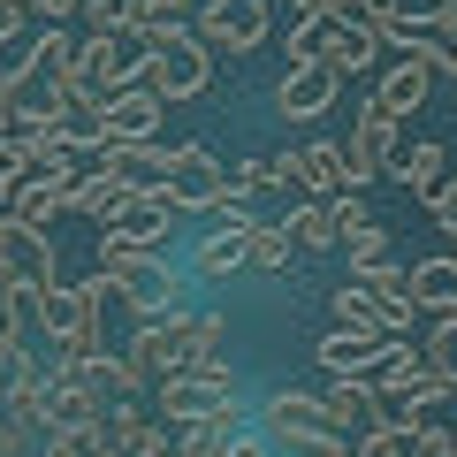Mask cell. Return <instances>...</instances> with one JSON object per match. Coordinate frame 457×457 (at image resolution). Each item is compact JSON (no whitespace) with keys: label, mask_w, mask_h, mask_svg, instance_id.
Listing matches in <instances>:
<instances>
[{"label":"cell","mask_w":457,"mask_h":457,"mask_svg":"<svg viewBox=\"0 0 457 457\" xmlns=\"http://www.w3.org/2000/svg\"><path fill=\"white\" fill-rule=\"evenodd\" d=\"M31 31V0H0V46Z\"/></svg>","instance_id":"cell-37"},{"label":"cell","mask_w":457,"mask_h":457,"mask_svg":"<svg viewBox=\"0 0 457 457\" xmlns=\"http://www.w3.org/2000/svg\"><path fill=\"white\" fill-rule=\"evenodd\" d=\"M411 320H427V328L457 320V260H450V252L411 267Z\"/></svg>","instance_id":"cell-18"},{"label":"cell","mask_w":457,"mask_h":457,"mask_svg":"<svg viewBox=\"0 0 457 457\" xmlns=\"http://www.w3.org/2000/svg\"><path fill=\"white\" fill-rule=\"evenodd\" d=\"M213 77V54L198 46L191 23H168V31H153V62H145V92L161 99V107H183V99H198Z\"/></svg>","instance_id":"cell-4"},{"label":"cell","mask_w":457,"mask_h":457,"mask_svg":"<svg viewBox=\"0 0 457 457\" xmlns=\"http://www.w3.org/2000/svg\"><path fill=\"white\" fill-rule=\"evenodd\" d=\"M161 122H168V107L145 92V84L99 99V137H107V145H153V137H161Z\"/></svg>","instance_id":"cell-13"},{"label":"cell","mask_w":457,"mask_h":457,"mask_svg":"<svg viewBox=\"0 0 457 457\" xmlns=\"http://www.w3.org/2000/svg\"><path fill=\"white\" fill-rule=\"evenodd\" d=\"M290 252H297L290 221H252V245H245V267H252V275H290Z\"/></svg>","instance_id":"cell-26"},{"label":"cell","mask_w":457,"mask_h":457,"mask_svg":"<svg viewBox=\"0 0 457 457\" xmlns=\"http://www.w3.org/2000/svg\"><path fill=\"white\" fill-rule=\"evenodd\" d=\"M374 305H389V312H404L411 320V267H396V260H381V267H366V275H351Z\"/></svg>","instance_id":"cell-29"},{"label":"cell","mask_w":457,"mask_h":457,"mask_svg":"<svg viewBox=\"0 0 457 457\" xmlns=\"http://www.w3.org/2000/svg\"><path fill=\"white\" fill-rule=\"evenodd\" d=\"M389 176L404 183L411 198H435V191H442V176H450V145H435V137H420V145H404V153L389 161Z\"/></svg>","instance_id":"cell-21"},{"label":"cell","mask_w":457,"mask_h":457,"mask_svg":"<svg viewBox=\"0 0 457 457\" xmlns=\"http://www.w3.org/2000/svg\"><path fill=\"white\" fill-rule=\"evenodd\" d=\"M427 92H435V69H427V62H396L389 77H381L374 107H381V114H396V122H404L411 107H427Z\"/></svg>","instance_id":"cell-23"},{"label":"cell","mask_w":457,"mask_h":457,"mask_svg":"<svg viewBox=\"0 0 457 457\" xmlns=\"http://www.w3.org/2000/svg\"><path fill=\"white\" fill-rule=\"evenodd\" d=\"M130 191H137V183L107 176V168H84V176H77V191H69V221H99V228H107L114 213L130 206Z\"/></svg>","instance_id":"cell-20"},{"label":"cell","mask_w":457,"mask_h":457,"mask_svg":"<svg viewBox=\"0 0 457 457\" xmlns=\"http://www.w3.org/2000/svg\"><path fill=\"white\" fill-rule=\"evenodd\" d=\"M92 457H122V450H92Z\"/></svg>","instance_id":"cell-47"},{"label":"cell","mask_w":457,"mask_h":457,"mask_svg":"<svg viewBox=\"0 0 457 457\" xmlns=\"http://www.w3.org/2000/svg\"><path fill=\"white\" fill-rule=\"evenodd\" d=\"M69 191H77V176H31V183L16 191V206H8V213H16V221H31V228H46V221H62V213H69Z\"/></svg>","instance_id":"cell-24"},{"label":"cell","mask_w":457,"mask_h":457,"mask_svg":"<svg viewBox=\"0 0 457 457\" xmlns=\"http://www.w3.org/2000/svg\"><path fill=\"white\" fill-rule=\"evenodd\" d=\"M0 275L23 282V290H46V282H62V260H54V237L31 221H16V213H0Z\"/></svg>","instance_id":"cell-11"},{"label":"cell","mask_w":457,"mask_h":457,"mask_svg":"<svg viewBox=\"0 0 457 457\" xmlns=\"http://www.w3.org/2000/svg\"><path fill=\"white\" fill-rule=\"evenodd\" d=\"M122 366H130L137 396L161 389V381H176V374H191V366H206V359H198V312H168V320H145V328L130 336V351H122Z\"/></svg>","instance_id":"cell-3"},{"label":"cell","mask_w":457,"mask_h":457,"mask_svg":"<svg viewBox=\"0 0 457 457\" xmlns=\"http://www.w3.org/2000/svg\"><path fill=\"white\" fill-rule=\"evenodd\" d=\"M260 435H267V450H282V457H320L328 442V420H320V396H305V389H275L260 404Z\"/></svg>","instance_id":"cell-6"},{"label":"cell","mask_w":457,"mask_h":457,"mask_svg":"<svg viewBox=\"0 0 457 457\" xmlns=\"http://www.w3.org/2000/svg\"><path fill=\"white\" fill-rule=\"evenodd\" d=\"M420 359H427V374H442L457 389V320H442V328H427V343H420Z\"/></svg>","instance_id":"cell-31"},{"label":"cell","mask_w":457,"mask_h":457,"mask_svg":"<svg viewBox=\"0 0 457 457\" xmlns=\"http://www.w3.org/2000/svg\"><path fill=\"white\" fill-rule=\"evenodd\" d=\"M260 191H282V161H237L228 168V198L221 206H252Z\"/></svg>","instance_id":"cell-30"},{"label":"cell","mask_w":457,"mask_h":457,"mask_svg":"<svg viewBox=\"0 0 457 457\" xmlns=\"http://www.w3.org/2000/svg\"><path fill=\"white\" fill-rule=\"evenodd\" d=\"M420 457H457V427H420Z\"/></svg>","instance_id":"cell-38"},{"label":"cell","mask_w":457,"mask_h":457,"mask_svg":"<svg viewBox=\"0 0 457 457\" xmlns=\"http://www.w3.org/2000/svg\"><path fill=\"white\" fill-rule=\"evenodd\" d=\"M374 54H381V38L366 31V23H351V31H328V54H320V62L336 69V77H359V69H374Z\"/></svg>","instance_id":"cell-27"},{"label":"cell","mask_w":457,"mask_h":457,"mask_svg":"<svg viewBox=\"0 0 457 457\" xmlns=\"http://www.w3.org/2000/svg\"><path fill=\"white\" fill-rule=\"evenodd\" d=\"M8 137H16V107H8V99H0V145H8Z\"/></svg>","instance_id":"cell-45"},{"label":"cell","mask_w":457,"mask_h":457,"mask_svg":"<svg viewBox=\"0 0 457 457\" xmlns=\"http://www.w3.org/2000/svg\"><path fill=\"white\" fill-rule=\"evenodd\" d=\"M343 153H351V161H359L366 176H389V161L404 153V122H396V114H381L374 99H366V107H359V122H351V145H343Z\"/></svg>","instance_id":"cell-17"},{"label":"cell","mask_w":457,"mask_h":457,"mask_svg":"<svg viewBox=\"0 0 457 457\" xmlns=\"http://www.w3.org/2000/svg\"><path fill=\"white\" fill-rule=\"evenodd\" d=\"M336 92H343V77L328 62H297V69H282V84H275V114L282 122H320Z\"/></svg>","instance_id":"cell-15"},{"label":"cell","mask_w":457,"mask_h":457,"mask_svg":"<svg viewBox=\"0 0 457 457\" xmlns=\"http://www.w3.org/2000/svg\"><path fill=\"white\" fill-rule=\"evenodd\" d=\"M252 221H260L252 206H221V228H206V237L191 245L183 275H191V282H228V275H245V245H252Z\"/></svg>","instance_id":"cell-10"},{"label":"cell","mask_w":457,"mask_h":457,"mask_svg":"<svg viewBox=\"0 0 457 457\" xmlns=\"http://www.w3.org/2000/svg\"><path fill=\"white\" fill-rule=\"evenodd\" d=\"M99 312H107V275H84V282H46V290L31 297V328L46 343H62V351H107L99 343Z\"/></svg>","instance_id":"cell-2"},{"label":"cell","mask_w":457,"mask_h":457,"mask_svg":"<svg viewBox=\"0 0 457 457\" xmlns=\"http://www.w3.org/2000/svg\"><path fill=\"white\" fill-rule=\"evenodd\" d=\"M168 228H176V198H168V183H145V191H130V206L107 221V237H122L130 252H161Z\"/></svg>","instance_id":"cell-14"},{"label":"cell","mask_w":457,"mask_h":457,"mask_svg":"<svg viewBox=\"0 0 457 457\" xmlns=\"http://www.w3.org/2000/svg\"><path fill=\"white\" fill-rule=\"evenodd\" d=\"M359 457H420V435H366Z\"/></svg>","instance_id":"cell-35"},{"label":"cell","mask_w":457,"mask_h":457,"mask_svg":"<svg viewBox=\"0 0 457 457\" xmlns=\"http://www.w3.org/2000/svg\"><path fill=\"white\" fill-rule=\"evenodd\" d=\"M343 252H351V275H366V267H381V260H389V228H381V221L351 228V237H343Z\"/></svg>","instance_id":"cell-32"},{"label":"cell","mask_w":457,"mask_h":457,"mask_svg":"<svg viewBox=\"0 0 457 457\" xmlns=\"http://www.w3.org/2000/svg\"><path fill=\"white\" fill-rule=\"evenodd\" d=\"M427 213H435V228H457V176H442V191L427 198Z\"/></svg>","instance_id":"cell-40"},{"label":"cell","mask_w":457,"mask_h":457,"mask_svg":"<svg viewBox=\"0 0 457 457\" xmlns=\"http://www.w3.org/2000/svg\"><path fill=\"white\" fill-rule=\"evenodd\" d=\"M282 161V191H305V198H343L351 191V153L343 145H328V137H312V145H297V153H275Z\"/></svg>","instance_id":"cell-12"},{"label":"cell","mask_w":457,"mask_h":457,"mask_svg":"<svg viewBox=\"0 0 457 457\" xmlns=\"http://www.w3.org/2000/svg\"><path fill=\"white\" fill-rule=\"evenodd\" d=\"M31 366H38L31 351H0V404H8V389H16V381L31 374Z\"/></svg>","instance_id":"cell-39"},{"label":"cell","mask_w":457,"mask_h":457,"mask_svg":"<svg viewBox=\"0 0 457 457\" xmlns=\"http://www.w3.org/2000/svg\"><path fill=\"white\" fill-rule=\"evenodd\" d=\"M290 237H297V252H336L343 245L336 213H328L320 198H297V206H290Z\"/></svg>","instance_id":"cell-28"},{"label":"cell","mask_w":457,"mask_h":457,"mask_svg":"<svg viewBox=\"0 0 457 457\" xmlns=\"http://www.w3.org/2000/svg\"><path fill=\"white\" fill-rule=\"evenodd\" d=\"M198 46H221V54H252V46H267V31H275V16H267V0H206L198 8Z\"/></svg>","instance_id":"cell-9"},{"label":"cell","mask_w":457,"mask_h":457,"mask_svg":"<svg viewBox=\"0 0 457 457\" xmlns=\"http://www.w3.org/2000/svg\"><path fill=\"white\" fill-rule=\"evenodd\" d=\"M320 457H359V450H351V442H328V450Z\"/></svg>","instance_id":"cell-46"},{"label":"cell","mask_w":457,"mask_h":457,"mask_svg":"<svg viewBox=\"0 0 457 457\" xmlns=\"http://www.w3.org/2000/svg\"><path fill=\"white\" fill-rule=\"evenodd\" d=\"M404 396H420V411H427V404H450L457 389H450V381H442V374H420V381H411Z\"/></svg>","instance_id":"cell-41"},{"label":"cell","mask_w":457,"mask_h":457,"mask_svg":"<svg viewBox=\"0 0 457 457\" xmlns=\"http://www.w3.org/2000/svg\"><path fill=\"white\" fill-rule=\"evenodd\" d=\"M38 457H92V442H84V435H46Z\"/></svg>","instance_id":"cell-42"},{"label":"cell","mask_w":457,"mask_h":457,"mask_svg":"<svg viewBox=\"0 0 457 457\" xmlns=\"http://www.w3.org/2000/svg\"><path fill=\"white\" fill-rule=\"evenodd\" d=\"M328 31H336V23H290V69H297V62H320V54H328Z\"/></svg>","instance_id":"cell-34"},{"label":"cell","mask_w":457,"mask_h":457,"mask_svg":"<svg viewBox=\"0 0 457 457\" xmlns=\"http://www.w3.org/2000/svg\"><path fill=\"white\" fill-rule=\"evenodd\" d=\"M145 427H153V420H145V404H137V396H114V404L92 420V435H84V442H92V450H122V457H130Z\"/></svg>","instance_id":"cell-22"},{"label":"cell","mask_w":457,"mask_h":457,"mask_svg":"<svg viewBox=\"0 0 457 457\" xmlns=\"http://www.w3.org/2000/svg\"><path fill=\"white\" fill-rule=\"evenodd\" d=\"M312 351H320L328 381H374V374H381V359H389L396 343H389V336H351V328H328Z\"/></svg>","instance_id":"cell-16"},{"label":"cell","mask_w":457,"mask_h":457,"mask_svg":"<svg viewBox=\"0 0 457 457\" xmlns=\"http://www.w3.org/2000/svg\"><path fill=\"white\" fill-rule=\"evenodd\" d=\"M145 62H153V38L145 31H84L77 84L92 99H114V92H130V84H145Z\"/></svg>","instance_id":"cell-5"},{"label":"cell","mask_w":457,"mask_h":457,"mask_svg":"<svg viewBox=\"0 0 457 457\" xmlns=\"http://www.w3.org/2000/svg\"><path fill=\"white\" fill-rule=\"evenodd\" d=\"M245 435V404L228 396V404H213L206 420H191V427H176V457H228V442Z\"/></svg>","instance_id":"cell-19"},{"label":"cell","mask_w":457,"mask_h":457,"mask_svg":"<svg viewBox=\"0 0 457 457\" xmlns=\"http://www.w3.org/2000/svg\"><path fill=\"white\" fill-rule=\"evenodd\" d=\"M161 183H168V198H176V213H221L228 161H213L206 145H176V153H168V168H161Z\"/></svg>","instance_id":"cell-7"},{"label":"cell","mask_w":457,"mask_h":457,"mask_svg":"<svg viewBox=\"0 0 457 457\" xmlns=\"http://www.w3.org/2000/svg\"><path fill=\"white\" fill-rule=\"evenodd\" d=\"M221 343H228V320L221 312H198V359H221Z\"/></svg>","instance_id":"cell-36"},{"label":"cell","mask_w":457,"mask_h":457,"mask_svg":"<svg viewBox=\"0 0 457 457\" xmlns=\"http://www.w3.org/2000/svg\"><path fill=\"white\" fill-rule=\"evenodd\" d=\"M99 275H107V290L137 312V328L183 312V290H191V275H183L176 260H161V252H130L122 237H107V228H99Z\"/></svg>","instance_id":"cell-1"},{"label":"cell","mask_w":457,"mask_h":457,"mask_svg":"<svg viewBox=\"0 0 457 457\" xmlns=\"http://www.w3.org/2000/svg\"><path fill=\"white\" fill-rule=\"evenodd\" d=\"M92 31H137V0H84L77 8Z\"/></svg>","instance_id":"cell-33"},{"label":"cell","mask_w":457,"mask_h":457,"mask_svg":"<svg viewBox=\"0 0 457 457\" xmlns=\"http://www.w3.org/2000/svg\"><path fill=\"white\" fill-rule=\"evenodd\" d=\"M366 404H374V381H328L320 389V420L336 442H351V420L366 427Z\"/></svg>","instance_id":"cell-25"},{"label":"cell","mask_w":457,"mask_h":457,"mask_svg":"<svg viewBox=\"0 0 457 457\" xmlns=\"http://www.w3.org/2000/svg\"><path fill=\"white\" fill-rule=\"evenodd\" d=\"M228 396H237V366H228V359H206V366H191V374L161 381L153 404L168 411V427H191V420H206L213 404H228Z\"/></svg>","instance_id":"cell-8"},{"label":"cell","mask_w":457,"mask_h":457,"mask_svg":"<svg viewBox=\"0 0 457 457\" xmlns=\"http://www.w3.org/2000/svg\"><path fill=\"white\" fill-rule=\"evenodd\" d=\"M84 0H31V23H69Z\"/></svg>","instance_id":"cell-43"},{"label":"cell","mask_w":457,"mask_h":457,"mask_svg":"<svg viewBox=\"0 0 457 457\" xmlns=\"http://www.w3.org/2000/svg\"><path fill=\"white\" fill-rule=\"evenodd\" d=\"M130 457H176V442H168V427H145V435H137V450Z\"/></svg>","instance_id":"cell-44"}]
</instances>
